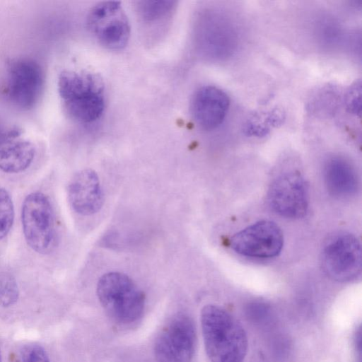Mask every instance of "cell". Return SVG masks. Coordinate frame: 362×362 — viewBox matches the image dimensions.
I'll return each instance as SVG.
<instances>
[{
    "mask_svg": "<svg viewBox=\"0 0 362 362\" xmlns=\"http://www.w3.org/2000/svg\"><path fill=\"white\" fill-rule=\"evenodd\" d=\"M284 113L279 108L256 113L245 122L244 131L250 136L261 137L267 135L272 128L282 124Z\"/></svg>",
    "mask_w": 362,
    "mask_h": 362,
    "instance_id": "2e32d148",
    "label": "cell"
},
{
    "mask_svg": "<svg viewBox=\"0 0 362 362\" xmlns=\"http://www.w3.org/2000/svg\"><path fill=\"white\" fill-rule=\"evenodd\" d=\"M68 199L71 208L81 215L98 212L103 204V193L96 173L90 169L76 173L69 184Z\"/></svg>",
    "mask_w": 362,
    "mask_h": 362,
    "instance_id": "4fadbf2b",
    "label": "cell"
},
{
    "mask_svg": "<svg viewBox=\"0 0 362 362\" xmlns=\"http://www.w3.org/2000/svg\"><path fill=\"white\" fill-rule=\"evenodd\" d=\"M86 24L95 39L106 49H122L128 43L131 27L120 2L97 4L88 12Z\"/></svg>",
    "mask_w": 362,
    "mask_h": 362,
    "instance_id": "5b68a950",
    "label": "cell"
},
{
    "mask_svg": "<svg viewBox=\"0 0 362 362\" xmlns=\"http://www.w3.org/2000/svg\"><path fill=\"white\" fill-rule=\"evenodd\" d=\"M44 86V72L40 64L30 57L15 58L8 65L6 95L11 103L22 110L38 102Z\"/></svg>",
    "mask_w": 362,
    "mask_h": 362,
    "instance_id": "ba28073f",
    "label": "cell"
},
{
    "mask_svg": "<svg viewBox=\"0 0 362 362\" xmlns=\"http://www.w3.org/2000/svg\"><path fill=\"white\" fill-rule=\"evenodd\" d=\"M22 131L18 127L8 124L0 119V141L22 134Z\"/></svg>",
    "mask_w": 362,
    "mask_h": 362,
    "instance_id": "7402d4cb",
    "label": "cell"
},
{
    "mask_svg": "<svg viewBox=\"0 0 362 362\" xmlns=\"http://www.w3.org/2000/svg\"><path fill=\"white\" fill-rule=\"evenodd\" d=\"M207 17L202 39L205 51L216 59L231 57L240 42L238 28L226 16L214 13Z\"/></svg>",
    "mask_w": 362,
    "mask_h": 362,
    "instance_id": "7c38bea8",
    "label": "cell"
},
{
    "mask_svg": "<svg viewBox=\"0 0 362 362\" xmlns=\"http://www.w3.org/2000/svg\"><path fill=\"white\" fill-rule=\"evenodd\" d=\"M14 221V206L8 192L0 185V240L9 233Z\"/></svg>",
    "mask_w": 362,
    "mask_h": 362,
    "instance_id": "ac0fdd59",
    "label": "cell"
},
{
    "mask_svg": "<svg viewBox=\"0 0 362 362\" xmlns=\"http://www.w3.org/2000/svg\"><path fill=\"white\" fill-rule=\"evenodd\" d=\"M324 178L328 192L337 197L354 194L358 185V177L351 163L341 157H332L325 163Z\"/></svg>",
    "mask_w": 362,
    "mask_h": 362,
    "instance_id": "5bb4252c",
    "label": "cell"
},
{
    "mask_svg": "<svg viewBox=\"0 0 362 362\" xmlns=\"http://www.w3.org/2000/svg\"><path fill=\"white\" fill-rule=\"evenodd\" d=\"M21 362H50L45 349L38 344L23 346L21 352Z\"/></svg>",
    "mask_w": 362,
    "mask_h": 362,
    "instance_id": "ffe728a7",
    "label": "cell"
},
{
    "mask_svg": "<svg viewBox=\"0 0 362 362\" xmlns=\"http://www.w3.org/2000/svg\"><path fill=\"white\" fill-rule=\"evenodd\" d=\"M229 106V97L223 90L214 86H204L194 92L190 112L200 128L213 130L222 124Z\"/></svg>",
    "mask_w": 362,
    "mask_h": 362,
    "instance_id": "8fae6325",
    "label": "cell"
},
{
    "mask_svg": "<svg viewBox=\"0 0 362 362\" xmlns=\"http://www.w3.org/2000/svg\"><path fill=\"white\" fill-rule=\"evenodd\" d=\"M35 148L22 134L0 141V170L7 173L25 170L33 163Z\"/></svg>",
    "mask_w": 362,
    "mask_h": 362,
    "instance_id": "9a60e30c",
    "label": "cell"
},
{
    "mask_svg": "<svg viewBox=\"0 0 362 362\" xmlns=\"http://www.w3.org/2000/svg\"><path fill=\"white\" fill-rule=\"evenodd\" d=\"M19 296V289L14 276L5 272H0V305L8 307L13 305Z\"/></svg>",
    "mask_w": 362,
    "mask_h": 362,
    "instance_id": "d6986e66",
    "label": "cell"
},
{
    "mask_svg": "<svg viewBox=\"0 0 362 362\" xmlns=\"http://www.w3.org/2000/svg\"><path fill=\"white\" fill-rule=\"evenodd\" d=\"M98 300L106 313L115 321L130 324L138 320L144 308V295L127 275L108 272L97 284Z\"/></svg>",
    "mask_w": 362,
    "mask_h": 362,
    "instance_id": "3957f363",
    "label": "cell"
},
{
    "mask_svg": "<svg viewBox=\"0 0 362 362\" xmlns=\"http://www.w3.org/2000/svg\"><path fill=\"white\" fill-rule=\"evenodd\" d=\"M0 362H1V353H0Z\"/></svg>",
    "mask_w": 362,
    "mask_h": 362,
    "instance_id": "603a6c76",
    "label": "cell"
},
{
    "mask_svg": "<svg viewBox=\"0 0 362 362\" xmlns=\"http://www.w3.org/2000/svg\"><path fill=\"white\" fill-rule=\"evenodd\" d=\"M174 1H138L136 11L146 23L154 24L169 18L176 8Z\"/></svg>",
    "mask_w": 362,
    "mask_h": 362,
    "instance_id": "e0dca14e",
    "label": "cell"
},
{
    "mask_svg": "<svg viewBox=\"0 0 362 362\" xmlns=\"http://www.w3.org/2000/svg\"><path fill=\"white\" fill-rule=\"evenodd\" d=\"M58 91L66 112L74 121L90 123L103 115L105 88L98 74L63 71L58 78Z\"/></svg>",
    "mask_w": 362,
    "mask_h": 362,
    "instance_id": "7a4b0ae2",
    "label": "cell"
},
{
    "mask_svg": "<svg viewBox=\"0 0 362 362\" xmlns=\"http://www.w3.org/2000/svg\"><path fill=\"white\" fill-rule=\"evenodd\" d=\"M361 83H356L348 90L345 95V103L347 110L355 115H361Z\"/></svg>",
    "mask_w": 362,
    "mask_h": 362,
    "instance_id": "44dd1931",
    "label": "cell"
},
{
    "mask_svg": "<svg viewBox=\"0 0 362 362\" xmlns=\"http://www.w3.org/2000/svg\"><path fill=\"white\" fill-rule=\"evenodd\" d=\"M196 344V331L191 317L173 315L158 335L154 354L158 362H190Z\"/></svg>",
    "mask_w": 362,
    "mask_h": 362,
    "instance_id": "8992f818",
    "label": "cell"
},
{
    "mask_svg": "<svg viewBox=\"0 0 362 362\" xmlns=\"http://www.w3.org/2000/svg\"><path fill=\"white\" fill-rule=\"evenodd\" d=\"M21 223L25 241L34 251L46 255L54 249L55 217L46 194L34 192L25 198L21 209Z\"/></svg>",
    "mask_w": 362,
    "mask_h": 362,
    "instance_id": "277c9868",
    "label": "cell"
},
{
    "mask_svg": "<svg viewBox=\"0 0 362 362\" xmlns=\"http://www.w3.org/2000/svg\"><path fill=\"white\" fill-rule=\"evenodd\" d=\"M201 325L206 354L211 362H243L248 347L240 322L227 310L206 305L201 312Z\"/></svg>",
    "mask_w": 362,
    "mask_h": 362,
    "instance_id": "6da1fadb",
    "label": "cell"
},
{
    "mask_svg": "<svg viewBox=\"0 0 362 362\" xmlns=\"http://www.w3.org/2000/svg\"><path fill=\"white\" fill-rule=\"evenodd\" d=\"M321 259L322 269L330 279L349 281L361 273V244L356 237L349 233H337L326 242Z\"/></svg>",
    "mask_w": 362,
    "mask_h": 362,
    "instance_id": "52a82bcc",
    "label": "cell"
},
{
    "mask_svg": "<svg viewBox=\"0 0 362 362\" xmlns=\"http://www.w3.org/2000/svg\"><path fill=\"white\" fill-rule=\"evenodd\" d=\"M284 244L281 228L274 222L262 220L235 233L230 246L237 253L252 257L269 258L278 255Z\"/></svg>",
    "mask_w": 362,
    "mask_h": 362,
    "instance_id": "9c48e42d",
    "label": "cell"
},
{
    "mask_svg": "<svg viewBox=\"0 0 362 362\" xmlns=\"http://www.w3.org/2000/svg\"><path fill=\"white\" fill-rule=\"evenodd\" d=\"M272 209L279 215L298 218L304 216L308 206V188L298 172H288L277 177L268 192Z\"/></svg>",
    "mask_w": 362,
    "mask_h": 362,
    "instance_id": "30bf717a",
    "label": "cell"
}]
</instances>
